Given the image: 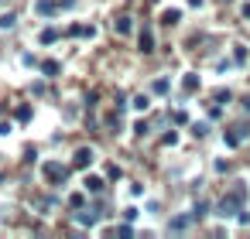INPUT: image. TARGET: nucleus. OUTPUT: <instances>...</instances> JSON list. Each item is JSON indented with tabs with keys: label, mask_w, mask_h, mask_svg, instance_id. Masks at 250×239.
I'll use <instances>...</instances> for the list:
<instances>
[{
	"label": "nucleus",
	"mask_w": 250,
	"mask_h": 239,
	"mask_svg": "<svg viewBox=\"0 0 250 239\" xmlns=\"http://www.w3.org/2000/svg\"><path fill=\"white\" fill-rule=\"evenodd\" d=\"M65 174H69V171H65L62 164H45V181H55V184H59V181H65Z\"/></svg>",
	"instance_id": "obj_2"
},
{
	"label": "nucleus",
	"mask_w": 250,
	"mask_h": 239,
	"mask_svg": "<svg viewBox=\"0 0 250 239\" xmlns=\"http://www.w3.org/2000/svg\"><path fill=\"white\" fill-rule=\"evenodd\" d=\"M141 52H154V38H151V31H141Z\"/></svg>",
	"instance_id": "obj_5"
},
{
	"label": "nucleus",
	"mask_w": 250,
	"mask_h": 239,
	"mask_svg": "<svg viewBox=\"0 0 250 239\" xmlns=\"http://www.w3.org/2000/svg\"><path fill=\"white\" fill-rule=\"evenodd\" d=\"M243 202V188H236L233 195H226L219 205H216V215H223V219H229V215H236V205Z\"/></svg>",
	"instance_id": "obj_1"
},
{
	"label": "nucleus",
	"mask_w": 250,
	"mask_h": 239,
	"mask_svg": "<svg viewBox=\"0 0 250 239\" xmlns=\"http://www.w3.org/2000/svg\"><path fill=\"white\" fill-rule=\"evenodd\" d=\"M79 222H83V225H93V222H96V208H89V212H83V215H79Z\"/></svg>",
	"instance_id": "obj_12"
},
{
	"label": "nucleus",
	"mask_w": 250,
	"mask_h": 239,
	"mask_svg": "<svg viewBox=\"0 0 250 239\" xmlns=\"http://www.w3.org/2000/svg\"><path fill=\"white\" fill-rule=\"evenodd\" d=\"M35 11H38L42 18H45V14H52V11H55V0H38V4H35Z\"/></svg>",
	"instance_id": "obj_4"
},
{
	"label": "nucleus",
	"mask_w": 250,
	"mask_h": 239,
	"mask_svg": "<svg viewBox=\"0 0 250 239\" xmlns=\"http://www.w3.org/2000/svg\"><path fill=\"white\" fill-rule=\"evenodd\" d=\"M86 188L96 195V191H103V181H100V178H89V181H86Z\"/></svg>",
	"instance_id": "obj_14"
},
{
	"label": "nucleus",
	"mask_w": 250,
	"mask_h": 239,
	"mask_svg": "<svg viewBox=\"0 0 250 239\" xmlns=\"http://www.w3.org/2000/svg\"><path fill=\"white\" fill-rule=\"evenodd\" d=\"M233 62H240V65L247 62V48L243 45H233Z\"/></svg>",
	"instance_id": "obj_6"
},
{
	"label": "nucleus",
	"mask_w": 250,
	"mask_h": 239,
	"mask_svg": "<svg viewBox=\"0 0 250 239\" xmlns=\"http://www.w3.org/2000/svg\"><path fill=\"white\" fill-rule=\"evenodd\" d=\"M55 38H59V35H55V31H52V28H48V31H42V35H38V41H42V45H52V41H55Z\"/></svg>",
	"instance_id": "obj_10"
},
{
	"label": "nucleus",
	"mask_w": 250,
	"mask_h": 239,
	"mask_svg": "<svg viewBox=\"0 0 250 239\" xmlns=\"http://www.w3.org/2000/svg\"><path fill=\"white\" fill-rule=\"evenodd\" d=\"M182 89H185V92H195V89H199V79H195V75H185Z\"/></svg>",
	"instance_id": "obj_7"
},
{
	"label": "nucleus",
	"mask_w": 250,
	"mask_h": 239,
	"mask_svg": "<svg viewBox=\"0 0 250 239\" xmlns=\"http://www.w3.org/2000/svg\"><path fill=\"white\" fill-rule=\"evenodd\" d=\"M89 164H93V150H89V147H79V150H76V167L86 171Z\"/></svg>",
	"instance_id": "obj_3"
},
{
	"label": "nucleus",
	"mask_w": 250,
	"mask_h": 239,
	"mask_svg": "<svg viewBox=\"0 0 250 239\" xmlns=\"http://www.w3.org/2000/svg\"><path fill=\"white\" fill-rule=\"evenodd\" d=\"M14 21H18L14 14H4V18H0V28H4V31H7V28H14Z\"/></svg>",
	"instance_id": "obj_15"
},
{
	"label": "nucleus",
	"mask_w": 250,
	"mask_h": 239,
	"mask_svg": "<svg viewBox=\"0 0 250 239\" xmlns=\"http://www.w3.org/2000/svg\"><path fill=\"white\" fill-rule=\"evenodd\" d=\"M59 72V62H45V75H55Z\"/></svg>",
	"instance_id": "obj_17"
},
{
	"label": "nucleus",
	"mask_w": 250,
	"mask_h": 239,
	"mask_svg": "<svg viewBox=\"0 0 250 239\" xmlns=\"http://www.w3.org/2000/svg\"><path fill=\"white\" fill-rule=\"evenodd\" d=\"M182 21V11H165V24H178Z\"/></svg>",
	"instance_id": "obj_9"
},
{
	"label": "nucleus",
	"mask_w": 250,
	"mask_h": 239,
	"mask_svg": "<svg viewBox=\"0 0 250 239\" xmlns=\"http://www.w3.org/2000/svg\"><path fill=\"white\" fill-rule=\"evenodd\" d=\"M168 89H171V82H168V79H158V82H154V92H158V96H165Z\"/></svg>",
	"instance_id": "obj_11"
},
{
	"label": "nucleus",
	"mask_w": 250,
	"mask_h": 239,
	"mask_svg": "<svg viewBox=\"0 0 250 239\" xmlns=\"http://www.w3.org/2000/svg\"><path fill=\"white\" fill-rule=\"evenodd\" d=\"M147 106H151V99H147V96H134V110H137V113H144Z\"/></svg>",
	"instance_id": "obj_8"
},
{
	"label": "nucleus",
	"mask_w": 250,
	"mask_h": 239,
	"mask_svg": "<svg viewBox=\"0 0 250 239\" xmlns=\"http://www.w3.org/2000/svg\"><path fill=\"white\" fill-rule=\"evenodd\" d=\"M117 31L127 35V31H130V18H120V21H117Z\"/></svg>",
	"instance_id": "obj_16"
},
{
	"label": "nucleus",
	"mask_w": 250,
	"mask_h": 239,
	"mask_svg": "<svg viewBox=\"0 0 250 239\" xmlns=\"http://www.w3.org/2000/svg\"><path fill=\"white\" fill-rule=\"evenodd\" d=\"M188 222H192V215H182V219L171 222V229H175V232H178V229H188Z\"/></svg>",
	"instance_id": "obj_13"
}]
</instances>
